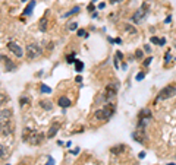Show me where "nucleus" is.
<instances>
[{
	"label": "nucleus",
	"instance_id": "obj_1",
	"mask_svg": "<svg viewBox=\"0 0 176 165\" xmlns=\"http://www.w3.org/2000/svg\"><path fill=\"white\" fill-rule=\"evenodd\" d=\"M44 139H46V134H44L43 132L34 130L31 127H25V129L22 130V140L25 143H29V145L37 146V145L44 142Z\"/></svg>",
	"mask_w": 176,
	"mask_h": 165
},
{
	"label": "nucleus",
	"instance_id": "obj_2",
	"mask_svg": "<svg viewBox=\"0 0 176 165\" xmlns=\"http://www.w3.org/2000/svg\"><path fill=\"white\" fill-rule=\"evenodd\" d=\"M115 111H116V105L113 102H106L100 110H97L94 113V118L100 121H109L113 117Z\"/></svg>",
	"mask_w": 176,
	"mask_h": 165
},
{
	"label": "nucleus",
	"instance_id": "obj_3",
	"mask_svg": "<svg viewBox=\"0 0 176 165\" xmlns=\"http://www.w3.org/2000/svg\"><path fill=\"white\" fill-rule=\"evenodd\" d=\"M117 91H119V82L117 80H113V82L107 83L104 88V94L100 97V101L101 102H110L117 95Z\"/></svg>",
	"mask_w": 176,
	"mask_h": 165
},
{
	"label": "nucleus",
	"instance_id": "obj_4",
	"mask_svg": "<svg viewBox=\"0 0 176 165\" xmlns=\"http://www.w3.org/2000/svg\"><path fill=\"white\" fill-rule=\"evenodd\" d=\"M176 95V85H166L165 88H161L159 91V94H157V98H156V102H159V101H165V99H169L172 97H175Z\"/></svg>",
	"mask_w": 176,
	"mask_h": 165
},
{
	"label": "nucleus",
	"instance_id": "obj_5",
	"mask_svg": "<svg viewBox=\"0 0 176 165\" xmlns=\"http://www.w3.org/2000/svg\"><path fill=\"white\" fill-rule=\"evenodd\" d=\"M151 117H153V114H151L150 108H143V110L138 113V124H137V127L138 129H145V127H147V123L151 120Z\"/></svg>",
	"mask_w": 176,
	"mask_h": 165
},
{
	"label": "nucleus",
	"instance_id": "obj_6",
	"mask_svg": "<svg viewBox=\"0 0 176 165\" xmlns=\"http://www.w3.org/2000/svg\"><path fill=\"white\" fill-rule=\"evenodd\" d=\"M25 50H27V56L29 60H34V59H37V57H40V56L43 54V47L40 44H35V43L28 44L25 47Z\"/></svg>",
	"mask_w": 176,
	"mask_h": 165
},
{
	"label": "nucleus",
	"instance_id": "obj_7",
	"mask_svg": "<svg viewBox=\"0 0 176 165\" xmlns=\"http://www.w3.org/2000/svg\"><path fill=\"white\" fill-rule=\"evenodd\" d=\"M148 9H150V6H148V3H143L141 5V7L138 9L134 15H132V18H131V21L134 23H139L141 21H143L144 18L148 15Z\"/></svg>",
	"mask_w": 176,
	"mask_h": 165
},
{
	"label": "nucleus",
	"instance_id": "obj_8",
	"mask_svg": "<svg viewBox=\"0 0 176 165\" xmlns=\"http://www.w3.org/2000/svg\"><path fill=\"white\" fill-rule=\"evenodd\" d=\"M132 138H134V140H137L138 143H141V145H144L145 143V140H147V133H145V129H135V132L132 133Z\"/></svg>",
	"mask_w": 176,
	"mask_h": 165
},
{
	"label": "nucleus",
	"instance_id": "obj_9",
	"mask_svg": "<svg viewBox=\"0 0 176 165\" xmlns=\"http://www.w3.org/2000/svg\"><path fill=\"white\" fill-rule=\"evenodd\" d=\"M13 130H15V124L12 120L2 121V136H9L13 133Z\"/></svg>",
	"mask_w": 176,
	"mask_h": 165
},
{
	"label": "nucleus",
	"instance_id": "obj_10",
	"mask_svg": "<svg viewBox=\"0 0 176 165\" xmlns=\"http://www.w3.org/2000/svg\"><path fill=\"white\" fill-rule=\"evenodd\" d=\"M7 48L11 50L18 59H21L22 56H24V50H22V47L18 44V43H15V41H9V43H7Z\"/></svg>",
	"mask_w": 176,
	"mask_h": 165
},
{
	"label": "nucleus",
	"instance_id": "obj_11",
	"mask_svg": "<svg viewBox=\"0 0 176 165\" xmlns=\"http://www.w3.org/2000/svg\"><path fill=\"white\" fill-rule=\"evenodd\" d=\"M2 63H3V70L5 72H13L16 70V64L7 57V56L2 54Z\"/></svg>",
	"mask_w": 176,
	"mask_h": 165
},
{
	"label": "nucleus",
	"instance_id": "obj_12",
	"mask_svg": "<svg viewBox=\"0 0 176 165\" xmlns=\"http://www.w3.org/2000/svg\"><path fill=\"white\" fill-rule=\"evenodd\" d=\"M125 151H126V146H125L123 143H121V145L112 146V148H110V154H113V155H121L122 152H125Z\"/></svg>",
	"mask_w": 176,
	"mask_h": 165
},
{
	"label": "nucleus",
	"instance_id": "obj_13",
	"mask_svg": "<svg viewBox=\"0 0 176 165\" xmlns=\"http://www.w3.org/2000/svg\"><path fill=\"white\" fill-rule=\"evenodd\" d=\"M59 127H60V124L59 123H53L51 124V127L49 129V133H47V139H53L57 134V130H59Z\"/></svg>",
	"mask_w": 176,
	"mask_h": 165
},
{
	"label": "nucleus",
	"instance_id": "obj_14",
	"mask_svg": "<svg viewBox=\"0 0 176 165\" xmlns=\"http://www.w3.org/2000/svg\"><path fill=\"white\" fill-rule=\"evenodd\" d=\"M57 105L62 107V108H69V107L72 105V102L68 97H60V98L57 99Z\"/></svg>",
	"mask_w": 176,
	"mask_h": 165
},
{
	"label": "nucleus",
	"instance_id": "obj_15",
	"mask_svg": "<svg viewBox=\"0 0 176 165\" xmlns=\"http://www.w3.org/2000/svg\"><path fill=\"white\" fill-rule=\"evenodd\" d=\"M47 15H49V10L46 12V15L40 19L38 28H40V31H41V32H46V31H47V22H49V21H47Z\"/></svg>",
	"mask_w": 176,
	"mask_h": 165
},
{
	"label": "nucleus",
	"instance_id": "obj_16",
	"mask_svg": "<svg viewBox=\"0 0 176 165\" xmlns=\"http://www.w3.org/2000/svg\"><path fill=\"white\" fill-rule=\"evenodd\" d=\"M2 121H7V120H12V111L9 108H2Z\"/></svg>",
	"mask_w": 176,
	"mask_h": 165
},
{
	"label": "nucleus",
	"instance_id": "obj_17",
	"mask_svg": "<svg viewBox=\"0 0 176 165\" xmlns=\"http://www.w3.org/2000/svg\"><path fill=\"white\" fill-rule=\"evenodd\" d=\"M38 105L43 108V110L46 111H50V110H53V102H50V101H46V99H43V101H40Z\"/></svg>",
	"mask_w": 176,
	"mask_h": 165
},
{
	"label": "nucleus",
	"instance_id": "obj_18",
	"mask_svg": "<svg viewBox=\"0 0 176 165\" xmlns=\"http://www.w3.org/2000/svg\"><path fill=\"white\" fill-rule=\"evenodd\" d=\"M34 7H35V0H31V2H29V5H28L27 7H25V10H24V15H25V16H29V15H33Z\"/></svg>",
	"mask_w": 176,
	"mask_h": 165
},
{
	"label": "nucleus",
	"instance_id": "obj_19",
	"mask_svg": "<svg viewBox=\"0 0 176 165\" xmlns=\"http://www.w3.org/2000/svg\"><path fill=\"white\" fill-rule=\"evenodd\" d=\"M79 10H81V7H79V6H75V7H72L68 13H65L63 18H69V16H72V15H75V13H79Z\"/></svg>",
	"mask_w": 176,
	"mask_h": 165
},
{
	"label": "nucleus",
	"instance_id": "obj_20",
	"mask_svg": "<svg viewBox=\"0 0 176 165\" xmlns=\"http://www.w3.org/2000/svg\"><path fill=\"white\" fill-rule=\"evenodd\" d=\"M125 31H126V32H129V34H132V35H137V34H138L137 28H134L131 23H126V25H125Z\"/></svg>",
	"mask_w": 176,
	"mask_h": 165
},
{
	"label": "nucleus",
	"instance_id": "obj_21",
	"mask_svg": "<svg viewBox=\"0 0 176 165\" xmlns=\"http://www.w3.org/2000/svg\"><path fill=\"white\" fill-rule=\"evenodd\" d=\"M75 69H77L78 73H81V72L84 70V63L81 60H77L75 61Z\"/></svg>",
	"mask_w": 176,
	"mask_h": 165
},
{
	"label": "nucleus",
	"instance_id": "obj_22",
	"mask_svg": "<svg viewBox=\"0 0 176 165\" xmlns=\"http://www.w3.org/2000/svg\"><path fill=\"white\" fill-rule=\"evenodd\" d=\"M40 91H41L43 94H50V92H51V88H49L47 85L41 83V86H40Z\"/></svg>",
	"mask_w": 176,
	"mask_h": 165
},
{
	"label": "nucleus",
	"instance_id": "obj_23",
	"mask_svg": "<svg viewBox=\"0 0 176 165\" xmlns=\"http://www.w3.org/2000/svg\"><path fill=\"white\" fill-rule=\"evenodd\" d=\"M66 61H68V63H75V61H77V59H75V54H73V53H72V54H69L68 57H66Z\"/></svg>",
	"mask_w": 176,
	"mask_h": 165
},
{
	"label": "nucleus",
	"instance_id": "obj_24",
	"mask_svg": "<svg viewBox=\"0 0 176 165\" xmlns=\"http://www.w3.org/2000/svg\"><path fill=\"white\" fill-rule=\"evenodd\" d=\"M172 60V54H170V51H167L165 54V64H169V61Z\"/></svg>",
	"mask_w": 176,
	"mask_h": 165
},
{
	"label": "nucleus",
	"instance_id": "obj_25",
	"mask_svg": "<svg viewBox=\"0 0 176 165\" xmlns=\"http://www.w3.org/2000/svg\"><path fill=\"white\" fill-rule=\"evenodd\" d=\"M135 57H137V60L143 59V57H144V51H143V50H137V51H135Z\"/></svg>",
	"mask_w": 176,
	"mask_h": 165
},
{
	"label": "nucleus",
	"instance_id": "obj_26",
	"mask_svg": "<svg viewBox=\"0 0 176 165\" xmlns=\"http://www.w3.org/2000/svg\"><path fill=\"white\" fill-rule=\"evenodd\" d=\"M68 28H69V31H77V29H78V23L77 22H71Z\"/></svg>",
	"mask_w": 176,
	"mask_h": 165
},
{
	"label": "nucleus",
	"instance_id": "obj_27",
	"mask_svg": "<svg viewBox=\"0 0 176 165\" xmlns=\"http://www.w3.org/2000/svg\"><path fill=\"white\" fill-rule=\"evenodd\" d=\"M144 77H145V73H144V72H141V73H138V75H137V77H135V79H137V82H141Z\"/></svg>",
	"mask_w": 176,
	"mask_h": 165
},
{
	"label": "nucleus",
	"instance_id": "obj_28",
	"mask_svg": "<svg viewBox=\"0 0 176 165\" xmlns=\"http://www.w3.org/2000/svg\"><path fill=\"white\" fill-rule=\"evenodd\" d=\"M31 102V99L27 98V97H22L21 98V105H25V104H29Z\"/></svg>",
	"mask_w": 176,
	"mask_h": 165
},
{
	"label": "nucleus",
	"instance_id": "obj_29",
	"mask_svg": "<svg viewBox=\"0 0 176 165\" xmlns=\"http://www.w3.org/2000/svg\"><path fill=\"white\" fill-rule=\"evenodd\" d=\"M77 35L78 37H87V32H85V29H78Z\"/></svg>",
	"mask_w": 176,
	"mask_h": 165
},
{
	"label": "nucleus",
	"instance_id": "obj_30",
	"mask_svg": "<svg viewBox=\"0 0 176 165\" xmlns=\"http://www.w3.org/2000/svg\"><path fill=\"white\" fill-rule=\"evenodd\" d=\"M46 165H55V159H53V156H47V164Z\"/></svg>",
	"mask_w": 176,
	"mask_h": 165
},
{
	"label": "nucleus",
	"instance_id": "obj_31",
	"mask_svg": "<svg viewBox=\"0 0 176 165\" xmlns=\"http://www.w3.org/2000/svg\"><path fill=\"white\" fill-rule=\"evenodd\" d=\"M151 60H153V57H147V60H144V66L148 67L150 63H151Z\"/></svg>",
	"mask_w": 176,
	"mask_h": 165
},
{
	"label": "nucleus",
	"instance_id": "obj_32",
	"mask_svg": "<svg viewBox=\"0 0 176 165\" xmlns=\"http://www.w3.org/2000/svg\"><path fill=\"white\" fill-rule=\"evenodd\" d=\"M116 57H117V60L123 61V54H122V51H116Z\"/></svg>",
	"mask_w": 176,
	"mask_h": 165
},
{
	"label": "nucleus",
	"instance_id": "obj_33",
	"mask_svg": "<svg viewBox=\"0 0 176 165\" xmlns=\"http://www.w3.org/2000/svg\"><path fill=\"white\" fill-rule=\"evenodd\" d=\"M151 43H153V44H160V39L157 38V37H151Z\"/></svg>",
	"mask_w": 176,
	"mask_h": 165
},
{
	"label": "nucleus",
	"instance_id": "obj_34",
	"mask_svg": "<svg viewBox=\"0 0 176 165\" xmlns=\"http://www.w3.org/2000/svg\"><path fill=\"white\" fill-rule=\"evenodd\" d=\"M144 51H145V53H151V47H150L148 44H145L144 45Z\"/></svg>",
	"mask_w": 176,
	"mask_h": 165
},
{
	"label": "nucleus",
	"instance_id": "obj_35",
	"mask_svg": "<svg viewBox=\"0 0 176 165\" xmlns=\"http://www.w3.org/2000/svg\"><path fill=\"white\" fill-rule=\"evenodd\" d=\"M87 9H88V10H90V12H94V10H95V7H94V3H90V5H88V7H87Z\"/></svg>",
	"mask_w": 176,
	"mask_h": 165
},
{
	"label": "nucleus",
	"instance_id": "obj_36",
	"mask_svg": "<svg viewBox=\"0 0 176 165\" xmlns=\"http://www.w3.org/2000/svg\"><path fill=\"white\" fill-rule=\"evenodd\" d=\"M5 154H6V149H5V145H2V159L5 158Z\"/></svg>",
	"mask_w": 176,
	"mask_h": 165
},
{
	"label": "nucleus",
	"instance_id": "obj_37",
	"mask_svg": "<svg viewBox=\"0 0 176 165\" xmlns=\"http://www.w3.org/2000/svg\"><path fill=\"white\" fill-rule=\"evenodd\" d=\"M71 154H72V155H78V154H79V148L72 149V151H71Z\"/></svg>",
	"mask_w": 176,
	"mask_h": 165
},
{
	"label": "nucleus",
	"instance_id": "obj_38",
	"mask_svg": "<svg viewBox=\"0 0 176 165\" xmlns=\"http://www.w3.org/2000/svg\"><path fill=\"white\" fill-rule=\"evenodd\" d=\"M169 22H172V16H167L165 19V23H169Z\"/></svg>",
	"mask_w": 176,
	"mask_h": 165
},
{
	"label": "nucleus",
	"instance_id": "obj_39",
	"mask_svg": "<svg viewBox=\"0 0 176 165\" xmlns=\"http://www.w3.org/2000/svg\"><path fill=\"white\" fill-rule=\"evenodd\" d=\"M138 156H139V159H143V158H144V156H145V152H141V154H139V155H138Z\"/></svg>",
	"mask_w": 176,
	"mask_h": 165
},
{
	"label": "nucleus",
	"instance_id": "obj_40",
	"mask_svg": "<svg viewBox=\"0 0 176 165\" xmlns=\"http://www.w3.org/2000/svg\"><path fill=\"white\" fill-rule=\"evenodd\" d=\"M165 44H166V39L161 38V39H160V45H165Z\"/></svg>",
	"mask_w": 176,
	"mask_h": 165
},
{
	"label": "nucleus",
	"instance_id": "obj_41",
	"mask_svg": "<svg viewBox=\"0 0 176 165\" xmlns=\"http://www.w3.org/2000/svg\"><path fill=\"white\" fill-rule=\"evenodd\" d=\"M115 43H116V44H122V39L117 38V39H115Z\"/></svg>",
	"mask_w": 176,
	"mask_h": 165
},
{
	"label": "nucleus",
	"instance_id": "obj_42",
	"mask_svg": "<svg viewBox=\"0 0 176 165\" xmlns=\"http://www.w3.org/2000/svg\"><path fill=\"white\" fill-rule=\"evenodd\" d=\"M77 82H78V83H81V82H82V77L78 76V77H77Z\"/></svg>",
	"mask_w": 176,
	"mask_h": 165
},
{
	"label": "nucleus",
	"instance_id": "obj_43",
	"mask_svg": "<svg viewBox=\"0 0 176 165\" xmlns=\"http://www.w3.org/2000/svg\"><path fill=\"white\" fill-rule=\"evenodd\" d=\"M53 48H55V44H51V43H50V44H49V50H53Z\"/></svg>",
	"mask_w": 176,
	"mask_h": 165
},
{
	"label": "nucleus",
	"instance_id": "obj_44",
	"mask_svg": "<svg viewBox=\"0 0 176 165\" xmlns=\"http://www.w3.org/2000/svg\"><path fill=\"white\" fill-rule=\"evenodd\" d=\"M110 3H112V5H113V3H117V2H121V0H109Z\"/></svg>",
	"mask_w": 176,
	"mask_h": 165
},
{
	"label": "nucleus",
	"instance_id": "obj_45",
	"mask_svg": "<svg viewBox=\"0 0 176 165\" xmlns=\"http://www.w3.org/2000/svg\"><path fill=\"white\" fill-rule=\"evenodd\" d=\"M95 2H97V0H91V3H95Z\"/></svg>",
	"mask_w": 176,
	"mask_h": 165
},
{
	"label": "nucleus",
	"instance_id": "obj_46",
	"mask_svg": "<svg viewBox=\"0 0 176 165\" xmlns=\"http://www.w3.org/2000/svg\"><path fill=\"white\" fill-rule=\"evenodd\" d=\"M167 165H176V164H167Z\"/></svg>",
	"mask_w": 176,
	"mask_h": 165
},
{
	"label": "nucleus",
	"instance_id": "obj_47",
	"mask_svg": "<svg viewBox=\"0 0 176 165\" xmlns=\"http://www.w3.org/2000/svg\"><path fill=\"white\" fill-rule=\"evenodd\" d=\"M175 48H176V41H175Z\"/></svg>",
	"mask_w": 176,
	"mask_h": 165
},
{
	"label": "nucleus",
	"instance_id": "obj_48",
	"mask_svg": "<svg viewBox=\"0 0 176 165\" xmlns=\"http://www.w3.org/2000/svg\"><path fill=\"white\" fill-rule=\"evenodd\" d=\"M22 2H28V0H22Z\"/></svg>",
	"mask_w": 176,
	"mask_h": 165
},
{
	"label": "nucleus",
	"instance_id": "obj_49",
	"mask_svg": "<svg viewBox=\"0 0 176 165\" xmlns=\"http://www.w3.org/2000/svg\"><path fill=\"white\" fill-rule=\"evenodd\" d=\"M175 158H176V154H175Z\"/></svg>",
	"mask_w": 176,
	"mask_h": 165
},
{
	"label": "nucleus",
	"instance_id": "obj_50",
	"mask_svg": "<svg viewBox=\"0 0 176 165\" xmlns=\"http://www.w3.org/2000/svg\"><path fill=\"white\" fill-rule=\"evenodd\" d=\"M6 165H9V164H6Z\"/></svg>",
	"mask_w": 176,
	"mask_h": 165
}]
</instances>
